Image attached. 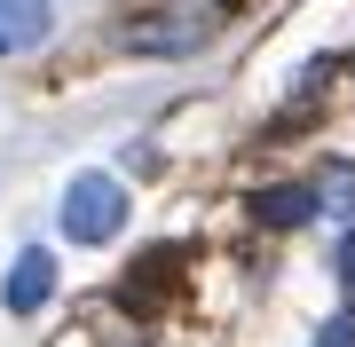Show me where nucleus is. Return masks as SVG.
<instances>
[{
	"mask_svg": "<svg viewBox=\"0 0 355 347\" xmlns=\"http://www.w3.org/2000/svg\"><path fill=\"white\" fill-rule=\"evenodd\" d=\"M127 229V190H119L111 174H71L64 190V237L71 244H111Z\"/></svg>",
	"mask_w": 355,
	"mask_h": 347,
	"instance_id": "1",
	"label": "nucleus"
},
{
	"mask_svg": "<svg viewBox=\"0 0 355 347\" xmlns=\"http://www.w3.org/2000/svg\"><path fill=\"white\" fill-rule=\"evenodd\" d=\"M48 39V0H0V48H40Z\"/></svg>",
	"mask_w": 355,
	"mask_h": 347,
	"instance_id": "5",
	"label": "nucleus"
},
{
	"mask_svg": "<svg viewBox=\"0 0 355 347\" xmlns=\"http://www.w3.org/2000/svg\"><path fill=\"white\" fill-rule=\"evenodd\" d=\"M253 221H268V229H300V221H316V190H308V181H268V190L253 197Z\"/></svg>",
	"mask_w": 355,
	"mask_h": 347,
	"instance_id": "4",
	"label": "nucleus"
},
{
	"mask_svg": "<svg viewBox=\"0 0 355 347\" xmlns=\"http://www.w3.org/2000/svg\"><path fill=\"white\" fill-rule=\"evenodd\" d=\"M331 269H340V292H347V300H355V229H347V237H340V253H331Z\"/></svg>",
	"mask_w": 355,
	"mask_h": 347,
	"instance_id": "7",
	"label": "nucleus"
},
{
	"mask_svg": "<svg viewBox=\"0 0 355 347\" xmlns=\"http://www.w3.org/2000/svg\"><path fill=\"white\" fill-rule=\"evenodd\" d=\"M48 292H55V260L40 253H16V269H8V284H0V300H8V316H32V308H48Z\"/></svg>",
	"mask_w": 355,
	"mask_h": 347,
	"instance_id": "3",
	"label": "nucleus"
},
{
	"mask_svg": "<svg viewBox=\"0 0 355 347\" xmlns=\"http://www.w3.org/2000/svg\"><path fill=\"white\" fill-rule=\"evenodd\" d=\"M205 32H214L205 16H135L119 39L135 55H190V48H205Z\"/></svg>",
	"mask_w": 355,
	"mask_h": 347,
	"instance_id": "2",
	"label": "nucleus"
},
{
	"mask_svg": "<svg viewBox=\"0 0 355 347\" xmlns=\"http://www.w3.org/2000/svg\"><path fill=\"white\" fill-rule=\"evenodd\" d=\"M316 347H355V316H331V323H324V339H316Z\"/></svg>",
	"mask_w": 355,
	"mask_h": 347,
	"instance_id": "8",
	"label": "nucleus"
},
{
	"mask_svg": "<svg viewBox=\"0 0 355 347\" xmlns=\"http://www.w3.org/2000/svg\"><path fill=\"white\" fill-rule=\"evenodd\" d=\"M308 190H316V213H331V221H347V229H355V166H347V158H331Z\"/></svg>",
	"mask_w": 355,
	"mask_h": 347,
	"instance_id": "6",
	"label": "nucleus"
}]
</instances>
